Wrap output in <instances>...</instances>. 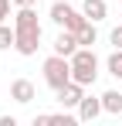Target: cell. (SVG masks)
Returning <instances> with one entry per match:
<instances>
[{"instance_id":"cell-1","label":"cell","mask_w":122,"mask_h":126,"mask_svg":"<svg viewBox=\"0 0 122 126\" xmlns=\"http://www.w3.org/2000/svg\"><path fill=\"white\" fill-rule=\"evenodd\" d=\"M14 27H17V44L14 48H17L24 58L37 55V48H41V21H37V14H34V7H17Z\"/></svg>"},{"instance_id":"cell-2","label":"cell","mask_w":122,"mask_h":126,"mask_svg":"<svg viewBox=\"0 0 122 126\" xmlns=\"http://www.w3.org/2000/svg\"><path fill=\"white\" fill-rule=\"evenodd\" d=\"M71 79L81 82L85 89L95 85V79H98V58H95L92 48H78V51L71 55Z\"/></svg>"},{"instance_id":"cell-3","label":"cell","mask_w":122,"mask_h":126,"mask_svg":"<svg viewBox=\"0 0 122 126\" xmlns=\"http://www.w3.org/2000/svg\"><path fill=\"white\" fill-rule=\"evenodd\" d=\"M51 21L58 24V27H64V31H75V34H78L81 27L88 24V17H85L81 10H75L68 0H54V3H51Z\"/></svg>"},{"instance_id":"cell-4","label":"cell","mask_w":122,"mask_h":126,"mask_svg":"<svg viewBox=\"0 0 122 126\" xmlns=\"http://www.w3.org/2000/svg\"><path fill=\"white\" fill-rule=\"evenodd\" d=\"M44 82L51 85L54 92H58L61 85L71 82V58H64V55H51L48 62H44Z\"/></svg>"},{"instance_id":"cell-5","label":"cell","mask_w":122,"mask_h":126,"mask_svg":"<svg viewBox=\"0 0 122 126\" xmlns=\"http://www.w3.org/2000/svg\"><path fill=\"white\" fill-rule=\"evenodd\" d=\"M81 99H85V85L75 82V79H71L68 85H61V89H58V102H61V109H78Z\"/></svg>"},{"instance_id":"cell-6","label":"cell","mask_w":122,"mask_h":126,"mask_svg":"<svg viewBox=\"0 0 122 126\" xmlns=\"http://www.w3.org/2000/svg\"><path fill=\"white\" fill-rule=\"evenodd\" d=\"M51 48H54V55H64V58H71V55L78 51L81 44H78V34H75V31H64V27H61V34L54 38V44H51Z\"/></svg>"},{"instance_id":"cell-7","label":"cell","mask_w":122,"mask_h":126,"mask_svg":"<svg viewBox=\"0 0 122 126\" xmlns=\"http://www.w3.org/2000/svg\"><path fill=\"white\" fill-rule=\"evenodd\" d=\"M102 112H105V106H102V95L95 99V95H85L78 102V119L81 123H92V119H98Z\"/></svg>"},{"instance_id":"cell-8","label":"cell","mask_w":122,"mask_h":126,"mask_svg":"<svg viewBox=\"0 0 122 126\" xmlns=\"http://www.w3.org/2000/svg\"><path fill=\"white\" fill-rule=\"evenodd\" d=\"M34 95H37V92H34V82H31V79H14V82H10V99H14V102L27 106Z\"/></svg>"},{"instance_id":"cell-9","label":"cell","mask_w":122,"mask_h":126,"mask_svg":"<svg viewBox=\"0 0 122 126\" xmlns=\"http://www.w3.org/2000/svg\"><path fill=\"white\" fill-rule=\"evenodd\" d=\"M81 14L88 17V21H105V14H109V7H105V0H85L81 3Z\"/></svg>"},{"instance_id":"cell-10","label":"cell","mask_w":122,"mask_h":126,"mask_svg":"<svg viewBox=\"0 0 122 126\" xmlns=\"http://www.w3.org/2000/svg\"><path fill=\"white\" fill-rule=\"evenodd\" d=\"M102 106H105V112L119 116V112H122V92H119V89H109V92H102Z\"/></svg>"},{"instance_id":"cell-11","label":"cell","mask_w":122,"mask_h":126,"mask_svg":"<svg viewBox=\"0 0 122 126\" xmlns=\"http://www.w3.org/2000/svg\"><path fill=\"white\" fill-rule=\"evenodd\" d=\"M95 41H98V31H95V21H88V24L78 31V44H81V48H92Z\"/></svg>"},{"instance_id":"cell-12","label":"cell","mask_w":122,"mask_h":126,"mask_svg":"<svg viewBox=\"0 0 122 126\" xmlns=\"http://www.w3.org/2000/svg\"><path fill=\"white\" fill-rule=\"evenodd\" d=\"M105 68H109V72H112V75H115V79L122 82V48H115V51L109 55V62H105Z\"/></svg>"},{"instance_id":"cell-13","label":"cell","mask_w":122,"mask_h":126,"mask_svg":"<svg viewBox=\"0 0 122 126\" xmlns=\"http://www.w3.org/2000/svg\"><path fill=\"white\" fill-rule=\"evenodd\" d=\"M14 44H17V27L0 24V51H3V48H14Z\"/></svg>"},{"instance_id":"cell-14","label":"cell","mask_w":122,"mask_h":126,"mask_svg":"<svg viewBox=\"0 0 122 126\" xmlns=\"http://www.w3.org/2000/svg\"><path fill=\"white\" fill-rule=\"evenodd\" d=\"M51 123H58V126H71V123H75V116H68V112H54V116H51Z\"/></svg>"},{"instance_id":"cell-15","label":"cell","mask_w":122,"mask_h":126,"mask_svg":"<svg viewBox=\"0 0 122 126\" xmlns=\"http://www.w3.org/2000/svg\"><path fill=\"white\" fill-rule=\"evenodd\" d=\"M109 41L115 44V48H122V24L115 27V31H112V34H109Z\"/></svg>"},{"instance_id":"cell-16","label":"cell","mask_w":122,"mask_h":126,"mask_svg":"<svg viewBox=\"0 0 122 126\" xmlns=\"http://www.w3.org/2000/svg\"><path fill=\"white\" fill-rule=\"evenodd\" d=\"M10 17V0H0V24Z\"/></svg>"},{"instance_id":"cell-17","label":"cell","mask_w":122,"mask_h":126,"mask_svg":"<svg viewBox=\"0 0 122 126\" xmlns=\"http://www.w3.org/2000/svg\"><path fill=\"white\" fill-rule=\"evenodd\" d=\"M44 123H51V116H48V112H41V116H34V126H44Z\"/></svg>"},{"instance_id":"cell-18","label":"cell","mask_w":122,"mask_h":126,"mask_svg":"<svg viewBox=\"0 0 122 126\" xmlns=\"http://www.w3.org/2000/svg\"><path fill=\"white\" fill-rule=\"evenodd\" d=\"M0 126H17V119L14 116H0Z\"/></svg>"},{"instance_id":"cell-19","label":"cell","mask_w":122,"mask_h":126,"mask_svg":"<svg viewBox=\"0 0 122 126\" xmlns=\"http://www.w3.org/2000/svg\"><path fill=\"white\" fill-rule=\"evenodd\" d=\"M14 3H17V7H34L37 0H14Z\"/></svg>"}]
</instances>
